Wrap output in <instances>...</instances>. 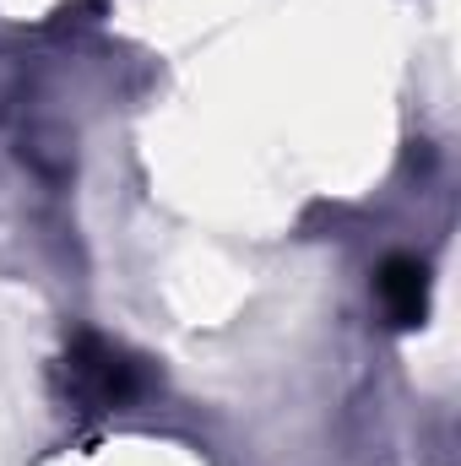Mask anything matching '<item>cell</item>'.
Returning <instances> with one entry per match:
<instances>
[{
	"label": "cell",
	"instance_id": "obj_1",
	"mask_svg": "<svg viewBox=\"0 0 461 466\" xmlns=\"http://www.w3.org/2000/svg\"><path fill=\"white\" fill-rule=\"evenodd\" d=\"M66 385H71V396L87 412H119V407H130V401L147 396L152 374H147L141 358H130L125 348L82 331L71 342V352H66Z\"/></svg>",
	"mask_w": 461,
	"mask_h": 466
},
{
	"label": "cell",
	"instance_id": "obj_2",
	"mask_svg": "<svg viewBox=\"0 0 461 466\" xmlns=\"http://www.w3.org/2000/svg\"><path fill=\"white\" fill-rule=\"evenodd\" d=\"M374 288H380V304H385V320L391 326H402V331L424 326V315H429V271H424V260L391 255L380 266Z\"/></svg>",
	"mask_w": 461,
	"mask_h": 466
}]
</instances>
